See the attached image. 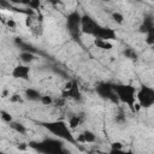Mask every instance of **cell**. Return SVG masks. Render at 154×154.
Wrapping results in <instances>:
<instances>
[{
    "label": "cell",
    "instance_id": "6da1fadb",
    "mask_svg": "<svg viewBox=\"0 0 154 154\" xmlns=\"http://www.w3.org/2000/svg\"><path fill=\"white\" fill-rule=\"evenodd\" d=\"M30 146L42 154H69L59 138H46L40 142H32Z\"/></svg>",
    "mask_w": 154,
    "mask_h": 154
},
{
    "label": "cell",
    "instance_id": "7a4b0ae2",
    "mask_svg": "<svg viewBox=\"0 0 154 154\" xmlns=\"http://www.w3.org/2000/svg\"><path fill=\"white\" fill-rule=\"evenodd\" d=\"M42 125L48 130V132H51L52 135H54L57 138H59L61 141H67V142H75L76 141L72 132H71L70 126L64 120L47 122V123H43Z\"/></svg>",
    "mask_w": 154,
    "mask_h": 154
},
{
    "label": "cell",
    "instance_id": "3957f363",
    "mask_svg": "<svg viewBox=\"0 0 154 154\" xmlns=\"http://www.w3.org/2000/svg\"><path fill=\"white\" fill-rule=\"evenodd\" d=\"M113 90L117 100L128 105L129 107H134L136 103V89L130 84H113Z\"/></svg>",
    "mask_w": 154,
    "mask_h": 154
},
{
    "label": "cell",
    "instance_id": "277c9868",
    "mask_svg": "<svg viewBox=\"0 0 154 154\" xmlns=\"http://www.w3.org/2000/svg\"><path fill=\"white\" fill-rule=\"evenodd\" d=\"M136 101L138 106L143 108H149L154 105V89L149 85H141L136 90Z\"/></svg>",
    "mask_w": 154,
    "mask_h": 154
},
{
    "label": "cell",
    "instance_id": "5b68a950",
    "mask_svg": "<svg viewBox=\"0 0 154 154\" xmlns=\"http://www.w3.org/2000/svg\"><path fill=\"white\" fill-rule=\"evenodd\" d=\"M102 25H100L93 17H90L89 14H83L82 19H81V31L84 34H88L93 37H97L99 31L101 29Z\"/></svg>",
    "mask_w": 154,
    "mask_h": 154
},
{
    "label": "cell",
    "instance_id": "8992f818",
    "mask_svg": "<svg viewBox=\"0 0 154 154\" xmlns=\"http://www.w3.org/2000/svg\"><path fill=\"white\" fill-rule=\"evenodd\" d=\"M81 19L82 14L78 11H72L66 17V28L72 37H78L81 31Z\"/></svg>",
    "mask_w": 154,
    "mask_h": 154
},
{
    "label": "cell",
    "instance_id": "52a82bcc",
    "mask_svg": "<svg viewBox=\"0 0 154 154\" xmlns=\"http://www.w3.org/2000/svg\"><path fill=\"white\" fill-rule=\"evenodd\" d=\"M96 91L97 94L103 97V99H107V100H112V101H117V97H116V94H114V90H113V84H109V83H101L96 87Z\"/></svg>",
    "mask_w": 154,
    "mask_h": 154
},
{
    "label": "cell",
    "instance_id": "ba28073f",
    "mask_svg": "<svg viewBox=\"0 0 154 154\" xmlns=\"http://www.w3.org/2000/svg\"><path fill=\"white\" fill-rule=\"evenodd\" d=\"M12 76L13 78L16 79H23V81H28L29 77H30V67L29 65H25V64H19V65H16L12 70Z\"/></svg>",
    "mask_w": 154,
    "mask_h": 154
},
{
    "label": "cell",
    "instance_id": "9c48e42d",
    "mask_svg": "<svg viewBox=\"0 0 154 154\" xmlns=\"http://www.w3.org/2000/svg\"><path fill=\"white\" fill-rule=\"evenodd\" d=\"M63 95H64V97H70V99H73V100H81L82 99V94H81L79 88L76 84V82H70L66 85L65 91H64Z\"/></svg>",
    "mask_w": 154,
    "mask_h": 154
},
{
    "label": "cell",
    "instance_id": "30bf717a",
    "mask_svg": "<svg viewBox=\"0 0 154 154\" xmlns=\"http://www.w3.org/2000/svg\"><path fill=\"white\" fill-rule=\"evenodd\" d=\"M140 29H141V31L144 32L146 35L149 34V32H153V30H154V23H153L152 17L146 18V19L143 20V23H142V25H141Z\"/></svg>",
    "mask_w": 154,
    "mask_h": 154
},
{
    "label": "cell",
    "instance_id": "8fae6325",
    "mask_svg": "<svg viewBox=\"0 0 154 154\" xmlns=\"http://www.w3.org/2000/svg\"><path fill=\"white\" fill-rule=\"evenodd\" d=\"M41 94L38 90L34 89V88H29L25 90V97L29 100V101H40L41 100Z\"/></svg>",
    "mask_w": 154,
    "mask_h": 154
},
{
    "label": "cell",
    "instance_id": "7c38bea8",
    "mask_svg": "<svg viewBox=\"0 0 154 154\" xmlns=\"http://www.w3.org/2000/svg\"><path fill=\"white\" fill-rule=\"evenodd\" d=\"M78 141H82V142H88V143H91V142H95L96 140V135L90 131V130H85L83 134H81V136L77 138Z\"/></svg>",
    "mask_w": 154,
    "mask_h": 154
},
{
    "label": "cell",
    "instance_id": "4fadbf2b",
    "mask_svg": "<svg viewBox=\"0 0 154 154\" xmlns=\"http://www.w3.org/2000/svg\"><path fill=\"white\" fill-rule=\"evenodd\" d=\"M19 59H20V61H22L23 64L29 65V64L35 59V55H34V53H32V52L23 51V52L20 53V55H19Z\"/></svg>",
    "mask_w": 154,
    "mask_h": 154
},
{
    "label": "cell",
    "instance_id": "5bb4252c",
    "mask_svg": "<svg viewBox=\"0 0 154 154\" xmlns=\"http://www.w3.org/2000/svg\"><path fill=\"white\" fill-rule=\"evenodd\" d=\"M95 45H96L99 48H102V49H111V48H112L111 42H109V41H105V40L95 38Z\"/></svg>",
    "mask_w": 154,
    "mask_h": 154
},
{
    "label": "cell",
    "instance_id": "9a60e30c",
    "mask_svg": "<svg viewBox=\"0 0 154 154\" xmlns=\"http://www.w3.org/2000/svg\"><path fill=\"white\" fill-rule=\"evenodd\" d=\"M10 124H11V128H12L13 130H16L17 132H19V134H24V132L26 131V129H25V126H24L23 124H20V123H16V122H11Z\"/></svg>",
    "mask_w": 154,
    "mask_h": 154
},
{
    "label": "cell",
    "instance_id": "2e32d148",
    "mask_svg": "<svg viewBox=\"0 0 154 154\" xmlns=\"http://www.w3.org/2000/svg\"><path fill=\"white\" fill-rule=\"evenodd\" d=\"M81 123V119H79V117L78 116H72L70 119H69V123H67V125L70 126V129H73V128H76V126H78V124Z\"/></svg>",
    "mask_w": 154,
    "mask_h": 154
},
{
    "label": "cell",
    "instance_id": "e0dca14e",
    "mask_svg": "<svg viewBox=\"0 0 154 154\" xmlns=\"http://www.w3.org/2000/svg\"><path fill=\"white\" fill-rule=\"evenodd\" d=\"M40 102H42L43 105H51V103L53 102V100H52V97L48 96V95H42Z\"/></svg>",
    "mask_w": 154,
    "mask_h": 154
},
{
    "label": "cell",
    "instance_id": "ac0fdd59",
    "mask_svg": "<svg viewBox=\"0 0 154 154\" xmlns=\"http://www.w3.org/2000/svg\"><path fill=\"white\" fill-rule=\"evenodd\" d=\"M0 114H1V118H2L6 123H11V122H12V117H11L10 113H7V112H5V111H1Z\"/></svg>",
    "mask_w": 154,
    "mask_h": 154
},
{
    "label": "cell",
    "instance_id": "d6986e66",
    "mask_svg": "<svg viewBox=\"0 0 154 154\" xmlns=\"http://www.w3.org/2000/svg\"><path fill=\"white\" fill-rule=\"evenodd\" d=\"M109 154H135L132 152H126V150H123L122 148L120 149H111Z\"/></svg>",
    "mask_w": 154,
    "mask_h": 154
},
{
    "label": "cell",
    "instance_id": "ffe728a7",
    "mask_svg": "<svg viewBox=\"0 0 154 154\" xmlns=\"http://www.w3.org/2000/svg\"><path fill=\"white\" fill-rule=\"evenodd\" d=\"M112 16H113V18H114V20H116L117 23H122L123 19H124V17H123L120 13H118V12H114Z\"/></svg>",
    "mask_w": 154,
    "mask_h": 154
},
{
    "label": "cell",
    "instance_id": "44dd1931",
    "mask_svg": "<svg viewBox=\"0 0 154 154\" xmlns=\"http://www.w3.org/2000/svg\"><path fill=\"white\" fill-rule=\"evenodd\" d=\"M28 5H29L32 10H37L38 6H40V1H30V2H28Z\"/></svg>",
    "mask_w": 154,
    "mask_h": 154
},
{
    "label": "cell",
    "instance_id": "7402d4cb",
    "mask_svg": "<svg viewBox=\"0 0 154 154\" xmlns=\"http://www.w3.org/2000/svg\"><path fill=\"white\" fill-rule=\"evenodd\" d=\"M125 55L129 57V58H131V59L136 58V53H135V51H132V49H128V51H125Z\"/></svg>",
    "mask_w": 154,
    "mask_h": 154
},
{
    "label": "cell",
    "instance_id": "603a6c76",
    "mask_svg": "<svg viewBox=\"0 0 154 154\" xmlns=\"http://www.w3.org/2000/svg\"><path fill=\"white\" fill-rule=\"evenodd\" d=\"M0 154H8V153H2V152H1V153H0Z\"/></svg>",
    "mask_w": 154,
    "mask_h": 154
}]
</instances>
